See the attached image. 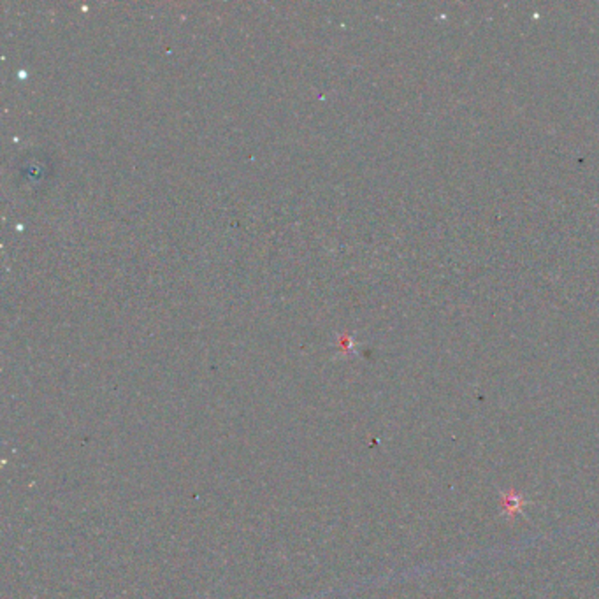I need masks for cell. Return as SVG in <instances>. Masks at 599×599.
<instances>
[{
    "label": "cell",
    "mask_w": 599,
    "mask_h": 599,
    "mask_svg": "<svg viewBox=\"0 0 599 599\" xmlns=\"http://www.w3.org/2000/svg\"><path fill=\"white\" fill-rule=\"evenodd\" d=\"M527 504H529L527 500L515 491L501 493V510H502V515L508 517V519H513V517L520 515L526 510Z\"/></svg>",
    "instance_id": "cell-1"
}]
</instances>
